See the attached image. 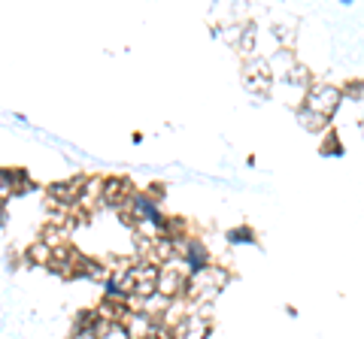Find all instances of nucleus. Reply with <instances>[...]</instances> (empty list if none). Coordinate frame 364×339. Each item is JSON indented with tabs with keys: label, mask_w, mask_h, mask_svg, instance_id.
Listing matches in <instances>:
<instances>
[{
	"label": "nucleus",
	"mask_w": 364,
	"mask_h": 339,
	"mask_svg": "<svg viewBox=\"0 0 364 339\" xmlns=\"http://www.w3.org/2000/svg\"><path fill=\"white\" fill-rule=\"evenodd\" d=\"M85 176H73L67 182H55V185L46 188V194H49V209H73V206H79V197H82V188H85Z\"/></svg>",
	"instance_id": "f257e3e1"
},
{
	"label": "nucleus",
	"mask_w": 364,
	"mask_h": 339,
	"mask_svg": "<svg viewBox=\"0 0 364 339\" xmlns=\"http://www.w3.org/2000/svg\"><path fill=\"white\" fill-rule=\"evenodd\" d=\"M131 197H134V188H131V182L127 179H106V182H100V203L109 206V209H122L131 203Z\"/></svg>",
	"instance_id": "f03ea898"
},
{
	"label": "nucleus",
	"mask_w": 364,
	"mask_h": 339,
	"mask_svg": "<svg viewBox=\"0 0 364 339\" xmlns=\"http://www.w3.org/2000/svg\"><path fill=\"white\" fill-rule=\"evenodd\" d=\"M304 106L309 109V113H316V115L331 118V113L340 106V91L331 88V85H313V88H309V94H307Z\"/></svg>",
	"instance_id": "7ed1b4c3"
},
{
	"label": "nucleus",
	"mask_w": 364,
	"mask_h": 339,
	"mask_svg": "<svg viewBox=\"0 0 364 339\" xmlns=\"http://www.w3.org/2000/svg\"><path fill=\"white\" fill-rule=\"evenodd\" d=\"M186 288H188V276H182L179 270H158V294L164 300L186 297Z\"/></svg>",
	"instance_id": "20e7f679"
},
{
	"label": "nucleus",
	"mask_w": 364,
	"mask_h": 339,
	"mask_svg": "<svg viewBox=\"0 0 364 339\" xmlns=\"http://www.w3.org/2000/svg\"><path fill=\"white\" fill-rule=\"evenodd\" d=\"M170 331H173V339H204L209 333V324L200 315H182Z\"/></svg>",
	"instance_id": "39448f33"
},
{
	"label": "nucleus",
	"mask_w": 364,
	"mask_h": 339,
	"mask_svg": "<svg viewBox=\"0 0 364 339\" xmlns=\"http://www.w3.org/2000/svg\"><path fill=\"white\" fill-rule=\"evenodd\" d=\"M179 252H182V264L188 267V276H197V273L206 270V245L204 243H197V240L182 243Z\"/></svg>",
	"instance_id": "423d86ee"
},
{
	"label": "nucleus",
	"mask_w": 364,
	"mask_h": 339,
	"mask_svg": "<svg viewBox=\"0 0 364 339\" xmlns=\"http://www.w3.org/2000/svg\"><path fill=\"white\" fill-rule=\"evenodd\" d=\"M73 222L70 218H55L40 231V243L49 245V249H58V245H67V233H70Z\"/></svg>",
	"instance_id": "0eeeda50"
},
{
	"label": "nucleus",
	"mask_w": 364,
	"mask_h": 339,
	"mask_svg": "<svg viewBox=\"0 0 364 339\" xmlns=\"http://www.w3.org/2000/svg\"><path fill=\"white\" fill-rule=\"evenodd\" d=\"M246 85H249L252 91H258V94H267L270 88V70L264 61H255L249 64V70H246Z\"/></svg>",
	"instance_id": "6e6552de"
},
{
	"label": "nucleus",
	"mask_w": 364,
	"mask_h": 339,
	"mask_svg": "<svg viewBox=\"0 0 364 339\" xmlns=\"http://www.w3.org/2000/svg\"><path fill=\"white\" fill-rule=\"evenodd\" d=\"M52 261V249L43 243H34L31 249H27V264H40V267H49Z\"/></svg>",
	"instance_id": "1a4fd4ad"
},
{
	"label": "nucleus",
	"mask_w": 364,
	"mask_h": 339,
	"mask_svg": "<svg viewBox=\"0 0 364 339\" xmlns=\"http://www.w3.org/2000/svg\"><path fill=\"white\" fill-rule=\"evenodd\" d=\"M100 322L97 309H82V312L76 315V324H73V331H94Z\"/></svg>",
	"instance_id": "9d476101"
},
{
	"label": "nucleus",
	"mask_w": 364,
	"mask_h": 339,
	"mask_svg": "<svg viewBox=\"0 0 364 339\" xmlns=\"http://www.w3.org/2000/svg\"><path fill=\"white\" fill-rule=\"evenodd\" d=\"M298 118H300V124H304L307 131H322V127L328 124V118H325V115H316V113H309L307 106L298 113Z\"/></svg>",
	"instance_id": "9b49d317"
},
{
	"label": "nucleus",
	"mask_w": 364,
	"mask_h": 339,
	"mask_svg": "<svg viewBox=\"0 0 364 339\" xmlns=\"http://www.w3.org/2000/svg\"><path fill=\"white\" fill-rule=\"evenodd\" d=\"M252 240H255V233L249 231V227H237V231L227 233V243H231V245H237V243H252Z\"/></svg>",
	"instance_id": "f8f14e48"
},
{
	"label": "nucleus",
	"mask_w": 364,
	"mask_h": 339,
	"mask_svg": "<svg viewBox=\"0 0 364 339\" xmlns=\"http://www.w3.org/2000/svg\"><path fill=\"white\" fill-rule=\"evenodd\" d=\"M322 152H325V154H328V152H331V154H340V143H337L334 136H331V143H325V149H322Z\"/></svg>",
	"instance_id": "ddd939ff"
},
{
	"label": "nucleus",
	"mask_w": 364,
	"mask_h": 339,
	"mask_svg": "<svg viewBox=\"0 0 364 339\" xmlns=\"http://www.w3.org/2000/svg\"><path fill=\"white\" fill-rule=\"evenodd\" d=\"M70 339H97V333L94 331H73Z\"/></svg>",
	"instance_id": "4468645a"
},
{
	"label": "nucleus",
	"mask_w": 364,
	"mask_h": 339,
	"mask_svg": "<svg viewBox=\"0 0 364 339\" xmlns=\"http://www.w3.org/2000/svg\"><path fill=\"white\" fill-rule=\"evenodd\" d=\"M4 222H6V206H0V227H4Z\"/></svg>",
	"instance_id": "2eb2a0df"
}]
</instances>
